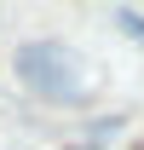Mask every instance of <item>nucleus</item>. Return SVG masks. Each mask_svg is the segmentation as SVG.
I'll list each match as a JSON object with an SVG mask.
<instances>
[{"label": "nucleus", "mask_w": 144, "mask_h": 150, "mask_svg": "<svg viewBox=\"0 0 144 150\" xmlns=\"http://www.w3.org/2000/svg\"><path fill=\"white\" fill-rule=\"evenodd\" d=\"M18 69H23V81H29V87H40L46 98H75V81H69V69L58 64L52 46H23Z\"/></svg>", "instance_id": "1"}, {"label": "nucleus", "mask_w": 144, "mask_h": 150, "mask_svg": "<svg viewBox=\"0 0 144 150\" xmlns=\"http://www.w3.org/2000/svg\"><path fill=\"white\" fill-rule=\"evenodd\" d=\"M121 23H127V35H138V40H144V18H133V12H121Z\"/></svg>", "instance_id": "2"}]
</instances>
